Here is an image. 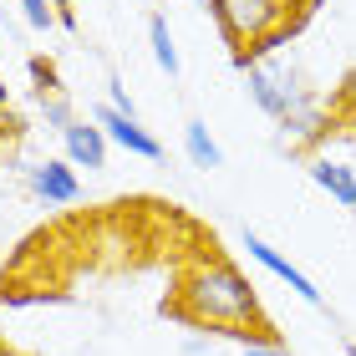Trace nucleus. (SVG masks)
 Instances as JSON below:
<instances>
[{
	"instance_id": "nucleus-1",
	"label": "nucleus",
	"mask_w": 356,
	"mask_h": 356,
	"mask_svg": "<svg viewBox=\"0 0 356 356\" xmlns=\"http://www.w3.org/2000/svg\"><path fill=\"white\" fill-rule=\"evenodd\" d=\"M168 316L184 321V326H209V336L229 331V326H270L260 311V290L224 254H193L178 270Z\"/></svg>"
},
{
	"instance_id": "nucleus-2",
	"label": "nucleus",
	"mask_w": 356,
	"mask_h": 356,
	"mask_svg": "<svg viewBox=\"0 0 356 356\" xmlns=\"http://www.w3.org/2000/svg\"><path fill=\"white\" fill-rule=\"evenodd\" d=\"M316 6L321 0H209V15L229 41L234 67H250V61H265L285 36H296Z\"/></svg>"
},
{
	"instance_id": "nucleus-3",
	"label": "nucleus",
	"mask_w": 356,
	"mask_h": 356,
	"mask_svg": "<svg viewBox=\"0 0 356 356\" xmlns=\"http://www.w3.org/2000/svg\"><path fill=\"white\" fill-rule=\"evenodd\" d=\"M245 87H250V102L265 112V118L280 127V133H296V138H321L326 127V112H321L316 92L305 87V76L285 61H250L245 67Z\"/></svg>"
},
{
	"instance_id": "nucleus-4",
	"label": "nucleus",
	"mask_w": 356,
	"mask_h": 356,
	"mask_svg": "<svg viewBox=\"0 0 356 356\" xmlns=\"http://www.w3.org/2000/svg\"><path fill=\"white\" fill-rule=\"evenodd\" d=\"M245 250H250V260H260V265L275 275V280H285V285H290V296H300L305 305H316V311H326V316H331V305H326V296L316 290V280H311V275H305L300 265H290V260H285V254L270 245L265 234L245 229Z\"/></svg>"
},
{
	"instance_id": "nucleus-5",
	"label": "nucleus",
	"mask_w": 356,
	"mask_h": 356,
	"mask_svg": "<svg viewBox=\"0 0 356 356\" xmlns=\"http://www.w3.org/2000/svg\"><path fill=\"white\" fill-rule=\"evenodd\" d=\"M26 188H31V199L46 204V209H61V204L82 199V178H76V168L67 158H41V163H31L26 168Z\"/></svg>"
},
{
	"instance_id": "nucleus-6",
	"label": "nucleus",
	"mask_w": 356,
	"mask_h": 356,
	"mask_svg": "<svg viewBox=\"0 0 356 356\" xmlns=\"http://www.w3.org/2000/svg\"><path fill=\"white\" fill-rule=\"evenodd\" d=\"M92 122L102 127L107 143H112V148H122L127 158H148V163H158V158H163V143H158L138 118H122L118 107H107V102H102V107H92Z\"/></svg>"
},
{
	"instance_id": "nucleus-7",
	"label": "nucleus",
	"mask_w": 356,
	"mask_h": 356,
	"mask_svg": "<svg viewBox=\"0 0 356 356\" xmlns=\"http://www.w3.org/2000/svg\"><path fill=\"white\" fill-rule=\"evenodd\" d=\"M61 148H67V163H72V168L102 173V168H107L112 143H107V133H102V127H97L92 118H76L67 133H61Z\"/></svg>"
},
{
	"instance_id": "nucleus-8",
	"label": "nucleus",
	"mask_w": 356,
	"mask_h": 356,
	"mask_svg": "<svg viewBox=\"0 0 356 356\" xmlns=\"http://www.w3.org/2000/svg\"><path fill=\"white\" fill-rule=\"evenodd\" d=\"M311 184L326 188L341 209H351V214H356V168L336 163V158H311Z\"/></svg>"
},
{
	"instance_id": "nucleus-9",
	"label": "nucleus",
	"mask_w": 356,
	"mask_h": 356,
	"mask_svg": "<svg viewBox=\"0 0 356 356\" xmlns=\"http://www.w3.org/2000/svg\"><path fill=\"white\" fill-rule=\"evenodd\" d=\"M148 46H153L158 72H163L168 82H178V76H184V56H178V46H173V31H168V15L163 10L148 15Z\"/></svg>"
},
{
	"instance_id": "nucleus-10",
	"label": "nucleus",
	"mask_w": 356,
	"mask_h": 356,
	"mask_svg": "<svg viewBox=\"0 0 356 356\" xmlns=\"http://www.w3.org/2000/svg\"><path fill=\"white\" fill-rule=\"evenodd\" d=\"M184 153H188L193 168H224V148H219V138L209 133L204 118H188L184 122Z\"/></svg>"
},
{
	"instance_id": "nucleus-11",
	"label": "nucleus",
	"mask_w": 356,
	"mask_h": 356,
	"mask_svg": "<svg viewBox=\"0 0 356 356\" xmlns=\"http://www.w3.org/2000/svg\"><path fill=\"white\" fill-rule=\"evenodd\" d=\"M214 336L234 341V346H239V356H290V351H285V341H280V336H275L270 326H229V331H214Z\"/></svg>"
},
{
	"instance_id": "nucleus-12",
	"label": "nucleus",
	"mask_w": 356,
	"mask_h": 356,
	"mask_svg": "<svg viewBox=\"0 0 356 356\" xmlns=\"http://www.w3.org/2000/svg\"><path fill=\"white\" fill-rule=\"evenodd\" d=\"M31 97H36V102H46V97H67V87H61V76H56V67L46 56H31Z\"/></svg>"
},
{
	"instance_id": "nucleus-13",
	"label": "nucleus",
	"mask_w": 356,
	"mask_h": 356,
	"mask_svg": "<svg viewBox=\"0 0 356 356\" xmlns=\"http://www.w3.org/2000/svg\"><path fill=\"white\" fill-rule=\"evenodd\" d=\"M15 6H21V15H26V26H31V31H56V26H61L51 0H15Z\"/></svg>"
},
{
	"instance_id": "nucleus-14",
	"label": "nucleus",
	"mask_w": 356,
	"mask_h": 356,
	"mask_svg": "<svg viewBox=\"0 0 356 356\" xmlns=\"http://www.w3.org/2000/svg\"><path fill=\"white\" fill-rule=\"evenodd\" d=\"M61 290H6L0 285V305H61Z\"/></svg>"
},
{
	"instance_id": "nucleus-15",
	"label": "nucleus",
	"mask_w": 356,
	"mask_h": 356,
	"mask_svg": "<svg viewBox=\"0 0 356 356\" xmlns=\"http://www.w3.org/2000/svg\"><path fill=\"white\" fill-rule=\"evenodd\" d=\"M107 107H118L122 118H138V102H133V92H127L122 76H107Z\"/></svg>"
},
{
	"instance_id": "nucleus-16",
	"label": "nucleus",
	"mask_w": 356,
	"mask_h": 356,
	"mask_svg": "<svg viewBox=\"0 0 356 356\" xmlns=\"http://www.w3.org/2000/svg\"><path fill=\"white\" fill-rule=\"evenodd\" d=\"M10 112V87H6V76H0V118Z\"/></svg>"
},
{
	"instance_id": "nucleus-17",
	"label": "nucleus",
	"mask_w": 356,
	"mask_h": 356,
	"mask_svg": "<svg viewBox=\"0 0 356 356\" xmlns=\"http://www.w3.org/2000/svg\"><path fill=\"white\" fill-rule=\"evenodd\" d=\"M0 356H21V351H10V346H6V341H0Z\"/></svg>"
},
{
	"instance_id": "nucleus-18",
	"label": "nucleus",
	"mask_w": 356,
	"mask_h": 356,
	"mask_svg": "<svg viewBox=\"0 0 356 356\" xmlns=\"http://www.w3.org/2000/svg\"><path fill=\"white\" fill-rule=\"evenodd\" d=\"M193 6H204V10H209V0H193Z\"/></svg>"
},
{
	"instance_id": "nucleus-19",
	"label": "nucleus",
	"mask_w": 356,
	"mask_h": 356,
	"mask_svg": "<svg viewBox=\"0 0 356 356\" xmlns=\"http://www.w3.org/2000/svg\"><path fill=\"white\" fill-rule=\"evenodd\" d=\"M346 351H351V356H356V346H351V341H346Z\"/></svg>"
}]
</instances>
